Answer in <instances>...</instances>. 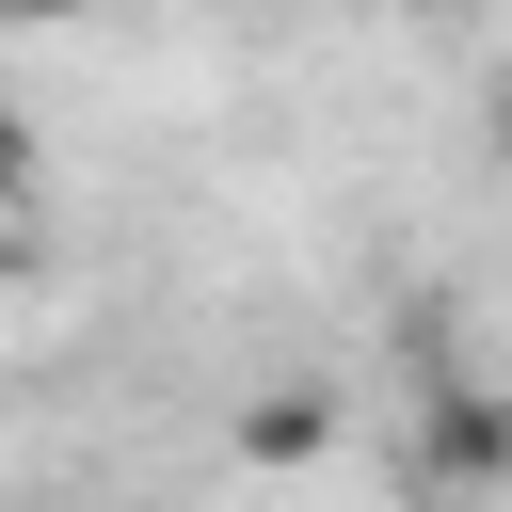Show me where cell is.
I'll use <instances>...</instances> for the list:
<instances>
[{
	"label": "cell",
	"mask_w": 512,
	"mask_h": 512,
	"mask_svg": "<svg viewBox=\"0 0 512 512\" xmlns=\"http://www.w3.org/2000/svg\"><path fill=\"white\" fill-rule=\"evenodd\" d=\"M512 464V416H496V384H432V480L448 496H480Z\"/></svg>",
	"instance_id": "obj_1"
},
{
	"label": "cell",
	"mask_w": 512,
	"mask_h": 512,
	"mask_svg": "<svg viewBox=\"0 0 512 512\" xmlns=\"http://www.w3.org/2000/svg\"><path fill=\"white\" fill-rule=\"evenodd\" d=\"M0 16H16V32H64V16H96V0H0Z\"/></svg>",
	"instance_id": "obj_2"
},
{
	"label": "cell",
	"mask_w": 512,
	"mask_h": 512,
	"mask_svg": "<svg viewBox=\"0 0 512 512\" xmlns=\"http://www.w3.org/2000/svg\"><path fill=\"white\" fill-rule=\"evenodd\" d=\"M16 176H32V128H16V96H0V192H16Z\"/></svg>",
	"instance_id": "obj_3"
}]
</instances>
